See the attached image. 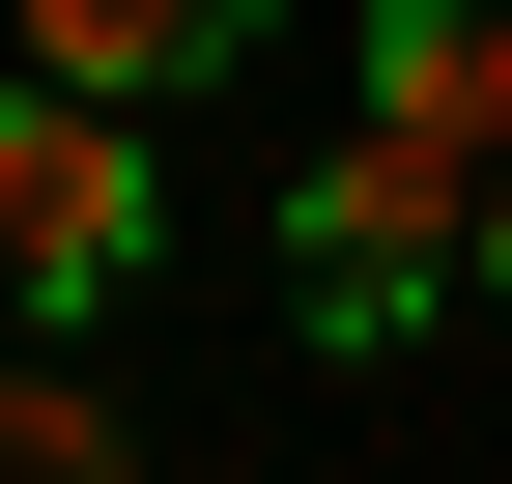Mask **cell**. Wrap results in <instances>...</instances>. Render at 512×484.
Instances as JSON below:
<instances>
[{"label":"cell","mask_w":512,"mask_h":484,"mask_svg":"<svg viewBox=\"0 0 512 484\" xmlns=\"http://www.w3.org/2000/svg\"><path fill=\"white\" fill-rule=\"evenodd\" d=\"M256 228H285V314L342 342V371H399V342H427V314L484 285V200H456L427 143H370V114H342V143H313V171H285Z\"/></svg>","instance_id":"1"},{"label":"cell","mask_w":512,"mask_h":484,"mask_svg":"<svg viewBox=\"0 0 512 484\" xmlns=\"http://www.w3.org/2000/svg\"><path fill=\"white\" fill-rule=\"evenodd\" d=\"M143 257H171V171H143V114L29 57V86H0V285H29V314L86 342V314H114Z\"/></svg>","instance_id":"2"},{"label":"cell","mask_w":512,"mask_h":484,"mask_svg":"<svg viewBox=\"0 0 512 484\" xmlns=\"http://www.w3.org/2000/svg\"><path fill=\"white\" fill-rule=\"evenodd\" d=\"M342 114L484 200V171H512V0H370V86H342Z\"/></svg>","instance_id":"3"},{"label":"cell","mask_w":512,"mask_h":484,"mask_svg":"<svg viewBox=\"0 0 512 484\" xmlns=\"http://www.w3.org/2000/svg\"><path fill=\"white\" fill-rule=\"evenodd\" d=\"M0 29H29L57 86H114V114H171V86H228V57L285 29V0H0Z\"/></svg>","instance_id":"4"},{"label":"cell","mask_w":512,"mask_h":484,"mask_svg":"<svg viewBox=\"0 0 512 484\" xmlns=\"http://www.w3.org/2000/svg\"><path fill=\"white\" fill-rule=\"evenodd\" d=\"M0 456H29V484H114V456H143L86 371H57V314H29V371H0Z\"/></svg>","instance_id":"5"},{"label":"cell","mask_w":512,"mask_h":484,"mask_svg":"<svg viewBox=\"0 0 512 484\" xmlns=\"http://www.w3.org/2000/svg\"><path fill=\"white\" fill-rule=\"evenodd\" d=\"M484 314H512V171H484Z\"/></svg>","instance_id":"6"}]
</instances>
